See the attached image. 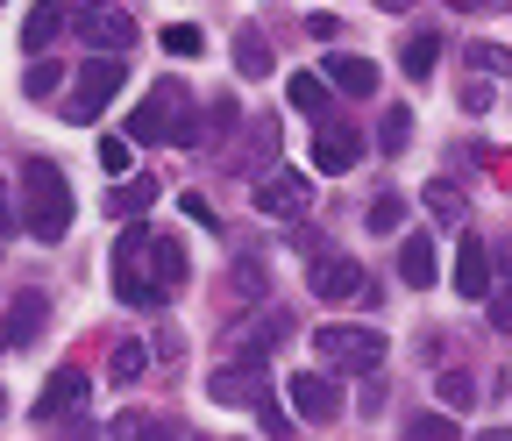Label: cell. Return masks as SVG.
<instances>
[{
  "instance_id": "1",
  "label": "cell",
  "mask_w": 512,
  "mask_h": 441,
  "mask_svg": "<svg viewBox=\"0 0 512 441\" xmlns=\"http://www.w3.org/2000/svg\"><path fill=\"white\" fill-rule=\"evenodd\" d=\"M22 228L29 242H64V228H72V185L50 157L22 164Z\"/></svg>"
},
{
  "instance_id": "2",
  "label": "cell",
  "mask_w": 512,
  "mask_h": 441,
  "mask_svg": "<svg viewBox=\"0 0 512 441\" xmlns=\"http://www.w3.org/2000/svg\"><path fill=\"white\" fill-rule=\"evenodd\" d=\"M128 136L136 143H178V150H200V121H192V100L178 79H164L136 114H128Z\"/></svg>"
},
{
  "instance_id": "3",
  "label": "cell",
  "mask_w": 512,
  "mask_h": 441,
  "mask_svg": "<svg viewBox=\"0 0 512 441\" xmlns=\"http://www.w3.org/2000/svg\"><path fill=\"white\" fill-rule=\"evenodd\" d=\"M121 86H128V65H121L114 50H93L86 65H79V79H72V93H64V121H93Z\"/></svg>"
},
{
  "instance_id": "4",
  "label": "cell",
  "mask_w": 512,
  "mask_h": 441,
  "mask_svg": "<svg viewBox=\"0 0 512 441\" xmlns=\"http://www.w3.org/2000/svg\"><path fill=\"white\" fill-rule=\"evenodd\" d=\"M313 356H320V363H335V370H356V377H377V363H384V335H377V328L328 321V328L313 335Z\"/></svg>"
},
{
  "instance_id": "5",
  "label": "cell",
  "mask_w": 512,
  "mask_h": 441,
  "mask_svg": "<svg viewBox=\"0 0 512 441\" xmlns=\"http://www.w3.org/2000/svg\"><path fill=\"white\" fill-rule=\"evenodd\" d=\"M264 392H271V370H264V356H235V363L207 370V399H214V406H256Z\"/></svg>"
},
{
  "instance_id": "6",
  "label": "cell",
  "mask_w": 512,
  "mask_h": 441,
  "mask_svg": "<svg viewBox=\"0 0 512 441\" xmlns=\"http://www.w3.org/2000/svg\"><path fill=\"white\" fill-rule=\"evenodd\" d=\"M306 285L313 299H335V306H370V278L356 257H313L306 264Z\"/></svg>"
},
{
  "instance_id": "7",
  "label": "cell",
  "mask_w": 512,
  "mask_h": 441,
  "mask_svg": "<svg viewBox=\"0 0 512 441\" xmlns=\"http://www.w3.org/2000/svg\"><path fill=\"white\" fill-rule=\"evenodd\" d=\"M72 22H79L86 50H114V57L143 36V29H136V15H128V8H114V0H86V8H79Z\"/></svg>"
},
{
  "instance_id": "8",
  "label": "cell",
  "mask_w": 512,
  "mask_h": 441,
  "mask_svg": "<svg viewBox=\"0 0 512 441\" xmlns=\"http://www.w3.org/2000/svg\"><path fill=\"white\" fill-rule=\"evenodd\" d=\"M249 200H256V214H271V221H299L313 207V185H306V171H271L264 185H249Z\"/></svg>"
},
{
  "instance_id": "9",
  "label": "cell",
  "mask_w": 512,
  "mask_h": 441,
  "mask_svg": "<svg viewBox=\"0 0 512 441\" xmlns=\"http://www.w3.org/2000/svg\"><path fill=\"white\" fill-rule=\"evenodd\" d=\"M121 242H128V249L143 257V271H150V278H157L164 292H178V285H185V249H178L171 235H157V228H128Z\"/></svg>"
},
{
  "instance_id": "10",
  "label": "cell",
  "mask_w": 512,
  "mask_h": 441,
  "mask_svg": "<svg viewBox=\"0 0 512 441\" xmlns=\"http://www.w3.org/2000/svg\"><path fill=\"white\" fill-rule=\"evenodd\" d=\"M114 299H121V306H164V299H171V292L143 271V257H136L128 242H114Z\"/></svg>"
},
{
  "instance_id": "11",
  "label": "cell",
  "mask_w": 512,
  "mask_h": 441,
  "mask_svg": "<svg viewBox=\"0 0 512 441\" xmlns=\"http://www.w3.org/2000/svg\"><path fill=\"white\" fill-rule=\"evenodd\" d=\"M285 399H292L299 420H335V413H342V392H335L328 370H299L292 385H285Z\"/></svg>"
},
{
  "instance_id": "12",
  "label": "cell",
  "mask_w": 512,
  "mask_h": 441,
  "mask_svg": "<svg viewBox=\"0 0 512 441\" xmlns=\"http://www.w3.org/2000/svg\"><path fill=\"white\" fill-rule=\"evenodd\" d=\"M93 385H86V370H57L50 377V385L36 392V420H64V413H72L79 399H86Z\"/></svg>"
},
{
  "instance_id": "13",
  "label": "cell",
  "mask_w": 512,
  "mask_h": 441,
  "mask_svg": "<svg viewBox=\"0 0 512 441\" xmlns=\"http://www.w3.org/2000/svg\"><path fill=\"white\" fill-rule=\"evenodd\" d=\"M320 72H328V86L335 93H349V100H363V93H377V65H370V57H328V65H320Z\"/></svg>"
},
{
  "instance_id": "14",
  "label": "cell",
  "mask_w": 512,
  "mask_h": 441,
  "mask_svg": "<svg viewBox=\"0 0 512 441\" xmlns=\"http://www.w3.org/2000/svg\"><path fill=\"white\" fill-rule=\"evenodd\" d=\"M43 321H50L43 292H15V306H8V349H29L43 335Z\"/></svg>"
},
{
  "instance_id": "15",
  "label": "cell",
  "mask_w": 512,
  "mask_h": 441,
  "mask_svg": "<svg viewBox=\"0 0 512 441\" xmlns=\"http://www.w3.org/2000/svg\"><path fill=\"white\" fill-rule=\"evenodd\" d=\"M64 22H72V8H64V0H36V15L22 22V50H29V57H36V50H50Z\"/></svg>"
},
{
  "instance_id": "16",
  "label": "cell",
  "mask_w": 512,
  "mask_h": 441,
  "mask_svg": "<svg viewBox=\"0 0 512 441\" xmlns=\"http://www.w3.org/2000/svg\"><path fill=\"white\" fill-rule=\"evenodd\" d=\"M356 157H363V136H356V129H320V136H313V164H320V171H349Z\"/></svg>"
},
{
  "instance_id": "17",
  "label": "cell",
  "mask_w": 512,
  "mask_h": 441,
  "mask_svg": "<svg viewBox=\"0 0 512 441\" xmlns=\"http://www.w3.org/2000/svg\"><path fill=\"white\" fill-rule=\"evenodd\" d=\"M399 278H406L413 292H427V285L441 278V257H434V242H427V235H413V242H399Z\"/></svg>"
},
{
  "instance_id": "18",
  "label": "cell",
  "mask_w": 512,
  "mask_h": 441,
  "mask_svg": "<svg viewBox=\"0 0 512 441\" xmlns=\"http://www.w3.org/2000/svg\"><path fill=\"white\" fill-rule=\"evenodd\" d=\"M456 292H463V299H484V292H491V249H484V242H463V249H456Z\"/></svg>"
},
{
  "instance_id": "19",
  "label": "cell",
  "mask_w": 512,
  "mask_h": 441,
  "mask_svg": "<svg viewBox=\"0 0 512 441\" xmlns=\"http://www.w3.org/2000/svg\"><path fill=\"white\" fill-rule=\"evenodd\" d=\"M285 100H292L299 114H313V121H320V114H328V100H335V86H328V79H313V72H292Z\"/></svg>"
},
{
  "instance_id": "20",
  "label": "cell",
  "mask_w": 512,
  "mask_h": 441,
  "mask_svg": "<svg viewBox=\"0 0 512 441\" xmlns=\"http://www.w3.org/2000/svg\"><path fill=\"white\" fill-rule=\"evenodd\" d=\"M114 441H178V427L157 413H114Z\"/></svg>"
},
{
  "instance_id": "21",
  "label": "cell",
  "mask_w": 512,
  "mask_h": 441,
  "mask_svg": "<svg viewBox=\"0 0 512 441\" xmlns=\"http://www.w3.org/2000/svg\"><path fill=\"white\" fill-rule=\"evenodd\" d=\"M399 65H406V79H434V65H441V36H406Z\"/></svg>"
},
{
  "instance_id": "22",
  "label": "cell",
  "mask_w": 512,
  "mask_h": 441,
  "mask_svg": "<svg viewBox=\"0 0 512 441\" xmlns=\"http://www.w3.org/2000/svg\"><path fill=\"white\" fill-rule=\"evenodd\" d=\"M235 72H242V79H264V72H271V43L256 36V29L235 36Z\"/></svg>"
},
{
  "instance_id": "23",
  "label": "cell",
  "mask_w": 512,
  "mask_h": 441,
  "mask_svg": "<svg viewBox=\"0 0 512 441\" xmlns=\"http://www.w3.org/2000/svg\"><path fill=\"white\" fill-rule=\"evenodd\" d=\"M278 335H285V313L271 306V313H264V321H249V328L235 335V349H242V356H264V349H271Z\"/></svg>"
},
{
  "instance_id": "24",
  "label": "cell",
  "mask_w": 512,
  "mask_h": 441,
  "mask_svg": "<svg viewBox=\"0 0 512 441\" xmlns=\"http://www.w3.org/2000/svg\"><path fill=\"white\" fill-rule=\"evenodd\" d=\"M150 200H157V185H150V178H128V185H114V193H107V214L128 221V214H143Z\"/></svg>"
},
{
  "instance_id": "25",
  "label": "cell",
  "mask_w": 512,
  "mask_h": 441,
  "mask_svg": "<svg viewBox=\"0 0 512 441\" xmlns=\"http://www.w3.org/2000/svg\"><path fill=\"white\" fill-rule=\"evenodd\" d=\"M434 392H441V406H456V413H463V406L477 399V377H470V370H441V377H434Z\"/></svg>"
},
{
  "instance_id": "26",
  "label": "cell",
  "mask_w": 512,
  "mask_h": 441,
  "mask_svg": "<svg viewBox=\"0 0 512 441\" xmlns=\"http://www.w3.org/2000/svg\"><path fill=\"white\" fill-rule=\"evenodd\" d=\"M143 363H150V349H143V342H121V349H114V363H107V377H114V385H136Z\"/></svg>"
},
{
  "instance_id": "27",
  "label": "cell",
  "mask_w": 512,
  "mask_h": 441,
  "mask_svg": "<svg viewBox=\"0 0 512 441\" xmlns=\"http://www.w3.org/2000/svg\"><path fill=\"white\" fill-rule=\"evenodd\" d=\"M57 86H64V65H50V57H36V65L22 72V93H29V100H50Z\"/></svg>"
},
{
  "instance_id": "28",
  "label": "cell",
  "mask_w": 512,
  "mask_h": 441,
  "mask_svg": "<svg viewBox=\"0 0 512 441\" xmlns=\"http://www.w3.org/2000/svg\"><path fill=\"white\" fill-rule=\"evenodd\" d=\"M377 143H384V157H399V150L413 143V114H406V107H384V136H377Z\"/></svg>"
},
{
  "instance_id": "29",
  "label": "cell",
  "mask_w": 512,
  "mask_h": 441,
  "mask_svg": "<svg viewBox=\"0 0 512 441\" xmlns=\"http://www.w3.org/2000/svg\"><path fill=\"white\" fill-rule=\"evenodd\" d=\"M399 228H406V200H392V193L370 200V235H399Z\"/></svg>"
},
{
  "instance_id": "30",
  "label": "cell",
  "mask_w": 512,
  "mask_h": 441,
  "mask_svg": "<svg viewBox=\"0 0 512 441\" xmlns=\"http://www.w3.org/2000/svg\"><path fill=\"white\" fill-rule=\"evenodd\" d=\"M406 441H463V434H456V420H448V413H427V420L406 427Z\"/></svg>"
},
{
  "instance_id": "31",
  "label": "cell",
  "mask_w": 512,
  "mask_h": 441,
  "mask_svg": "<svg viewBox=\"0 0 512 441\" xmlns=\"http://www.w3.org/2000/svg\"><path fill=\"white\" fill-rule=\"evenodd\" d=\"M470 72H512V50H498V43H470Z\"/></svg>"
},
{
  "instance_id": "32",
  "label": "cell",
  "mask_w": 512,
  "mask_h": 441,
  "mask_svg": "<svg viewBox=\"0 0 512 441\" xmlns=\"http://www.w3.org/2000/svg\"><path fill=\"white\" fill-rule=\"evenodd\" d=\"M164 50H171V57H200V29H192V22H171V29H164Z\"/></svg>"
},
{
  "instance_id": "33",
  "label": "cell",
  "mask_w": 512,
  "mask_h": 441,
  "mask_svg": "<svg viewBox=\"0 0 512 441\" xmlns=\"http://www.w3.org/2000/svg\"><path fill=\"white\" fill-rule=\"evenodd\" d=\"M178 214H185V221H200L207 235L221 228V214H214V200H207V193H185V200H178Z\"/></svg>"
},
{
  "instance_id": "34",
  "label": "cell",
  "mask_w": 512,
  "mask_h": 441,
  "mask_svg": "<svg viewBox=\"0 0 512 441\" xmlns=\"http://www.w3.org/2000/svg\"><path fill=\"white\" fill-rule=\"evenodd\" d=\"M427 214H441V221H463V193H448V185H427Z\"/></svg>"
},
{
  "instance_id": "35",
  "label": "cell",
  "mask_w": 512,
  "mask_h": 441,
  "mask_svg": "<svg viewBox=\"0 0 512 441\" xmlns=\"http://www.w3.org/2000/svg\"><path fill=\"white\" fill-rule=\"evenodd\" d=\"M256 420H264V434H271V441H292V420H285V413L271 406V392L256 399Z\"/></svg>"
},
{
  "instance_id": "36",
  "label": "cell",
  "mask_w": 512,
  "mask_h": 441,
  "mask_svg": "<svg viewBox=\"0 0 512 441\" xmlns=\"http://www.w3.org/2000/svg\"><path fill=\"white\" fill-rule=\"evenodd\" d=\"M484 306H491V328H498V335H512V278H505V285H498Z\"/></svg>"
},
{
  "instance_id": "37",
  "label": "cell",
  "mask_w": 512,
  "mask_h": 441,
  "mask_svg": "<svg viewBox=\"0 0 512 441\" xmlns=\"http://www.w3.org/2000/svg\"><path fill=\"white\" fill-rule=\"evenodd\" d=\"M207 121H214V129H207V136H200V143H221V136H228V121H235V100H228V93H221V100H214V107H207Z\"/></svg>"
},
{
  "instance_id": "38",
  "label": "cell",
  "mask_w": 512,
  "mask_h": 441,
  "mask_svg": "<svg viewBox=\"0 0 512 441\" xmlns=\"http://www.w3.org/2000/svg\"><path fill=\"white\" fill-rule=\"evenodd\" d=\"M128 157H136V150H128V143H121V136H107V143H100V164H107V171H114V178H121V171H128Z\"/></svg>"
},
{
  "instance_id": "39",
  "label": "cell",
  "mask_w": 512,
  "mask_h": 441,
  "mask_svg": "<svg viewBox=\"0 0 512 441\" xmlns=\"http://www.w3.org/2000/svg\"><path fill=\"white\" fill-rule=\"evenodd\" d=\"M306 36H313V43H335V36H342V15H306Z\"/></svg>"
},
{
  "instance_id": "40",
  "label": "cell",
  "mask_w": 512,
  "mask_h": 441,
  "mask_svg": "<svg viewBox=\"0 0 512 441\" xmlns=\"http://www.w3.org/2000/svg\"><path fill=\"white\" fill-rule=\"evenodd\" d=\"M235 285H242V299H256V285H264V264L242 257V264H235Z\"/></svg>"
},
{
  "instance_id": "41",
  "label": "cell",
  "mask_w": 512,
  "mask_h": 441,
  "mask_svg": "<svg viewBox=\"0 0 512 441\" xmlns=\"http://www.w3.org/2000/svg\"><path fill=\"white\" fill-rule=\"evenodd\" d=\"M0 235H15V200H8V178H0Z\"/></svg>"
},
{
  "instance_id": "42",
  "label": "cell",
  "mask_w": 512,
  "mask_h": 441,
  "mask_svg": "<svg viewBox=\"0 0 512 441\" xmlns=\"http://www.w3.org/2000/svg\"><path fill=\"white\" fill-rule=\"evenodd\" d=\"M377 8H384V15H406V8H413V0H377Z\"/></svg>"
},
{
  "instance_id": "43",
  "label": "cell",
  "mask_w": 512,
  "mask_h": 441,
  "mask_svg": "<svg viewBox=\"0 0 512 441\" xmlns=\"http://www.w3.org/2000/svg\"><path fill=\"white\" fill-rule=\"evenodd\" d=\"M477 441H512V427H484V434H477Z\"/></svg>"
},
{
  "instance_id": "44",
  "label": "cell",
  "mask_w": 512,
  "mask_h": 441,
  "mask_svg": "<svg viewBox=\"0 0 512 441\" xmlns=\"http://www.w3.org/2000/svg\"><path fill=\"white\" fill-rule=\"evenodd\" d=\"M0 413H8V399H0Z\"/></svg>"
}]
</instances>
